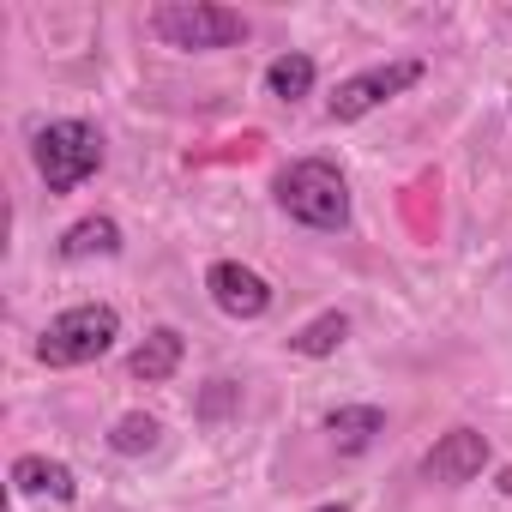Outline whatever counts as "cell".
Returning <instances> with one entry per match:
<instances>
[{"instance_id": "obj_1", "label": "cell", "mask_w": 512, "mask_h": 512, "mask_svg": "<svg viewBox=\"0 0 512 512\" xmlns=\"http://www.w3.org/2000/svg\"><path fill=\"white\" fill-rule=\"evenodd\" d=\"M121 338V314L109 302H79L67 314H55L37 338V356L49 368H85L97 356H109V344Z\"/></svg>"}, {"instance_id": "obj_2", "label": "cell", "mask_w": 512, "mask_h": 512, "mask_svg": "<svg viewBox=\"0 0 512 512\" xmlns=\"http://www.w3.org/2000/svg\"><path fill=\"white\" fill-rule=\"evenodd\" d=\"M278 205L308 223V229H344L350 223V187L344 175L326 163V157H308V163H290L278 175Z\"/></svg>"}, {"instance_id": "obj_3", "label": "cell", "mask_w": 512, "mask_h": 512, "mask_svg": "<svg viewBox=\"0 0 512 512\" xmlns=\"http://www.w3.org/2000/svg\"><path fill=\"white\" fill-rule=\"evenodd\" d=\"M37 157V175L49 193H73L79 181H91L103 169V133L91 121H49L31 145Z\"/></svg>"}, {"instance_id": "obj_4", "label": "cell", "mask_w": 512, "mask_h": 512, "mask_svg": "<svg viewBox=\"0 0 512 512\" xmlns=\"http://www.w3.org/2000/svg\"><path fill=\"white\" fill-rule=\"evenodd\" d=\"M151 31L169 43V49H229L247 37V19L229 13V7H211V0H169V7L151 13Z\"/></svg>"}, {"instance_id": "obj_5", "label": "cell", "mask_w": 512, "mask_h": 512, "mask_svg": "<svg viewBox=\"0 0 512 512\" xmlns=\"http://www.w3.org/2000/svg\"><path fill=\"white\" fill-rule=\"evenodd\" d=\"M416 79H422V61H386V67H368V73H350L326 109H332V121H362L380 103H392L398 91H410Z\"/></svg>"}, {"instance_id": "obj_6", "label": "cell", "mask_w": 512, "mask_h": 512, "mask_svg": "<svg viewBox=\"0 0 512 512\" xmlns=\"http://www.w3.org/2000/svg\"><path fill=\"white\" fill-rule=\"evenodd\" d=\"M205 290H211V302H217L229 320H260V314L272 308V284H266L260 272L235 266V260H217V266L205 272Z\"/></svg>"}, {"instance_id": "obj_7", "label": "cell", "mask_w": 512, "mask_h": 512, "mask_svg": "<svg viewBox=\"0 0 512 512\" xmlns=\"http://www.w3.org/2000/svg\"><path fill=\"white\" fill-rule=\"evenodd\" d=\"M482 464H488V440H482L476 428H452V434H440V440H434V452L422 458L428 482H446V488L476 482V476H482Z\"/></svg>"}, {"instance_id": "obj_8", "label": "cell", "mask_w": 512, "mask_h": 512, "mask_svg": "<svg viewBox=\"0 0 512 512\" xmlns=\"http://www.w3.org/2000/svg\"><path fill=\"white\" fill-rule=\"evenodd\" d=\"M13 494H25V500H61L67 506L79 494V482H73V470L61 458L25 452V458H13Z\"/></svg>"}, {"instance_id": "obj_9", "label": "cell", "mask_w": 512, "mask_h": 512, "mask_svg": "<svg viewBox=\"0 0 512 512\" xmlns=\"http://www.w3.org/2000/svg\"><path fill=\"white\" fill-rule=\"evenodd\" d=\"M175 368H181V332H175V326H157V332L127 356V374L145 380V386H163Z\"/></svg>"}, {"instance_id": "obj_10", "label": "cell", "mask_w": 512, "mask_h": 512, "mask_svg": "<svg viewBox=\"0 0 512 512\" xmlns=\"http://www.w3.org/2000/svg\"><path fill=\"white\" fill-rule=\"evenodd\" d=\"M326 428H332V440H338L344 452H362V446H374V434H386V410H374V404H344V410L326 416Z\"/></svg>"}, {"instance_id": "obj_11", "label": "cell", "mask_w": 512, "mask_h": 512, "mask_svg": "<svg viewBox=\"0 0 512 512\" xmlns=\"http://www.w3.org/2000/svg\"><path fill=\"white\" fill-rule=\"evenodd\" d=\"M91 253H121V229L115 217H85L61 235V260H91Z\"/></svg>"}, {"instance_id": "obj_12", "label": "cell", "mask_w": 512, "mask_h": 512, "mask_svg": "<svg viewBox=\"0 0 512 512\" xmlns=\"http://www.w3.org/2000/svg\"><path fill=\"white\" fill-rule=\"evenodd\" d=\"M314 73H320L314 55H296V49H290V55H278V61L266 67V91H272L278 103H296V97L314 91Z\"/></svg>"}, {"instance_id": "obj_13", "label": "cell", "mask_w": 512, "mask_h": 512, "mask_svg": "<svg viewBox=\"0 0 512 512\" xmlns=\"http://www.w3.org/2000/svg\"><path fill=\"white\" fill-rule=\"evenodd\" d=\"M344 338H350V320H344V314L332 308V314L308 320V326H302V332L290 338V350H296V356H314V362H320V356H332V350H338Z\"/></svg>"}, {"instance_id": "obj_14", "label": "cell", "mask_w": 512, "mask_h": 512, "mask_svg": "<svg viewBox=\"0 0 512 512\" xmlns=\"http://www.w3.org/2000/svg\"><path fill=\"white\" fill-rule=\"evenodd\" d=\"M157 440H163V422L145 416V410H133V416H121V422L109 428V446H115L121 458H139V452H151Z\"/></svg>"}, {"instance_id": "obj_15", "label": "cell", "mask_w": 512, "mask_h": 512, "mask_svg": "<svg viewBox=\"0 0 512 512\" xmlns=\"http://www.w3.org/2000/svg\"><path fill=\"white\" fill-rule=\"evenodd\" d=\"M500 494H512V470H500Z\"/></svg>"}, {"instance_id": "obj_16", "label": "cell", "mask_w": 512, "mask_h": 512, "mask_svg": "<svg viewBox=\"0 0 512 512\" xmlns=\"http://www.w3.org/2000/svg\"><path fill=\"white\" fill-rule=\"evenodd\" d=\"M314 512H350V506H314Z\"/></svg>"}]
</instances>
